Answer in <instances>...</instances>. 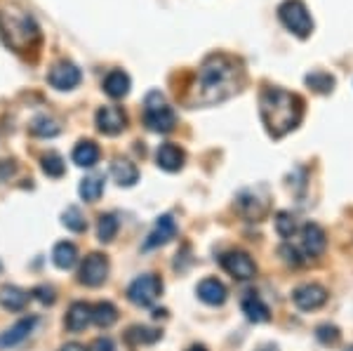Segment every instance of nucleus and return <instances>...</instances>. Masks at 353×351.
<instances>
[{"label": "nucleus", "mask_w": 353, "mask_h": 351, "mask_svg": "<svg viewBox=\"0 0 353 351\" xmlns=\"http://www.w3.org/2000/svg\"><path fill=\"white\" fill-rule=\"evenodd\" d=\"M245 83V73L243 66L236 57L231 54H210L208 59L201 64L198 69V76L193 85L189 88V94H186V104L191 109L196 106H212V104H221V101L236 97L243 90Z\"/></svg>", "instance_id": "1"}, {"label": "nucleus", "mask_w": 353, "mask_h": 351, "mask_svg": "<svg viewBox=\"0 0 353 351\" xmlns=\"http://www.w3.org/2000/svg\"><path fill=\"white\" fill-rule=\"evenodd\" d=\"M125 126H128V116L118 106H101L97 111V128L104 134H111V137L113 134H121Z\"/></svg>", "instance_id": "11"}, {"label": "nucleus", "mask_w": 353, "mask_h": 351, "mask_svg": "<svg viewBox=\"0 0 353 351\" xmlns=\"http://www.w3.org/2000/svg\"><path fill=\"white\" fill-rule=\"evenodd\" d=\"M259 351H278V349L276 347H261Z\"/></svg>", "instance_id": "39"}, {"label": "nucleus", "mask_w": 353, "mask_h": 351, "mask_svg": "<svg viewBox=\"0 0 353 351\" xmlns=\"http://www.w3.org/2000/svg\"><path fill=\"white\" fill-rule=\"evenodd\" d=\"M0 38L10 50L24 54L38 48L41 43V28L33 21V17H28L21 10L8 8L0 12Z\"/></svg>", "instance_id": "3"}, {"label": "nucleus", "mask_w": 353, "mask_h": 351, "mask_svg": "<svg viewBox=\"0 0 353 351\" xmlns=\"http://www.w3.org/2000/svg\"><path fill=\"white\" fill-rule=\"evenodd\" d=\"M221 267H224L226 274H231L233 279H238V281L254 279V274H257V264H254L252 257L243 250L226 252L224 257H221Z\"/></svg>", "instance_id": "7"}, {"label": "nucleus", "mask_w": 353, "mask_h": 351, "mask_svg": "<svg viewBox=\"0 0 353 351\" xmlns=\"http://www.w3.org/2000/svg\"><path fill=\"white\" fill-rule=\"evenodd\" d=\"M109 276V259L99 252H92L90 257H85L83 267H81V283L90 288H97L106 281Z\"/></svg>", "instance_id": "9"}, {"label": "nucleus", "mask_w": 353, "mask_h": 351, "mask_svg": "<svg viewBox=\"0 0 353 351\" xmlns=\"http://www.w3.org/2000/svg\"><path fill=\"white\" fill-rule=\"evenodd\" d=\"M92 351H113V342H111L109 337H99L92 344Z\"/></svg>", "instance_id": "37"}, {"label": "nucleus", "mask_w": 353, "mask_h": 351, "mask_svg": "<svg viewBox=\"0 0 353 351\" xmlns=\"http://www.w3.org/2000/svg\"><path fill=\"white\" fill-rule=\"evenodd\" d=\"M176 236V222L170 214H163V217H158L156 226H153V231L149 236H146L144 245H141V250H153V248H161L165 243H170Z\"/></svg>", "instance_id": "12"}, {"label": "nucleus", "mask_w": 353, "mask_h": 351, "mask_svg": "<svg viewBox=\"0 0 353 351\" xmlns=\"http://www.w3.org/2000/svg\"><path fill=\"white\" fill-rule=\"evenodd\" d=\"M64 158H61L59 154H48L43 156V172L48 174V177H61L64 174Z\"/></svg>", "instance_id": "31"}, {"label": "nucleus", "mask_w": 353, "mask_h": 351, "mask_svg": "<svg viewBox=\"0 0 353 351\" xmlns=\"http://www.w3.org/2000/svg\"><path fill=\"white\" fill-rule=\"evenodd\" d=\"M52 262L59 269H71L73 264L78 262V250L73 243H57L54 250H52Z\"/></svg>", "instance_id": "24"}, {"label": "nucleus", "mask_w": 353, "mask_h": 351, "mask_svg": "<svg viewBox=\"0 0 353 351\" xmlns=\"http://www.w3.org/2000/svg\"><path fill=\"white\" fill-rule=\"evenodd\" d=\"M276 231L283 236V239H290V236L297 231V222L290 212H278L276 214Z\"/></svg>", "instance_id": "33"}, {"label": "nucleus", "mask_w": 353, "mask_h": 351, "mask_svg": "<svg viewBox=\"0 0 353 351\" xmlns=\"http://www.w3.org/2000/svg\"><path fill=\"white\" fill-rule=\"evenodd\" d=\"M161 339V332L158 330H151V328H144V325H134L130 328L128 332V342L130 344H153Z\"/></svg>", "instance_id": "27"}, {"label": "nucleus", "mask_w": 353, "mask_h": 351, "mask_svg": "<svg viewBox=\"0 0 353 351\" xmlns=\"http://www.w3.org/2000/svg\"><path fill=\"white\" fill-rule=\"evenodd\" d=\"M278 17H281L283 26H285L288 31H292L294 36H299V38L311 36L313 19L301 0H285V3L278 8Z\"/></svg>", "instance_id": "5"}, {"label": "nucleus", "mask_w": 353, "mask_h": 351, "mask_svg": "<svg viewBox=\"0 0 353 351\" xmlns=\"http://www.w3.org/2000/svg\"><path fill=\"white\" fill-rule=\"evenodd\" d=\"M306 85L316 90V92H321V94H330L334 90V78L330 76V73H325V71H313V73L306 76Z\"/></svg>", "instance_id": "26"}, {"label": "nucleus", "mask_w": 353, "mask_h": 351, "mask_svg": "<svg viewBox=\"0 0 353 351\" xmlns=\"http://www.w3.org/2000/svg\"><path fill=\"white\" fill-rule=\"evenodd\" d=\"M97 234H99L101 243H109L116 239L118 234V219L113 214H101L99 217V226H97Z\"/></svg>", "instance_id": "29"}, {"label": "nucleus", "mask_w": 353, "mask_h": 351, "mask_svg": "<svg viewBox=\"0 0 353 351\" xmlns=\"http://www.w3.org/2000/svg\"><path fill=\"white\" fill-rule=\"evenodd\" d=\"M301 245H304V250L309 257H318V254H323V250H325V245H327L325 231L313 222L304 224L301 226Z\"/></svg>", "instance_id": "13"}, {"label": "nucleus", "mask_w": 353, "mask_h": 351, "mask_svg": "<svg viewBox=\"0 0 353 351\" xmlns=\"http://www.w3.org/2000/svg\"><path fill=\"white\" fill-rule=\"evenodd\" d=\"M101 191H104V184H101V179H99V177H85L83 182H81V196H83L88 203L99 201Z\"/></svg>", "instance_id": "30"}, {"label": "nucleus", "mask_w": 353, "mask_h": 351, "mask_svg": "<svg viewBox=\"0 0 353 351\" xmlns=\"http://www.w3.org/2000/svg\"><path fill=\"white\" fill-rule=\"evenodd\" d=\"M283 254V259H285L288 264H292V267H299L301 264V257H299V252L294 250V248H290V245H283L281 250H278Z\"/></svg>", "instance_id": "35"}, {"label": "nucleus", "mask_w": 353, "mask_h": 351, "mask_svg": "<svg viewBox=\"0 0 353 351\" xmlns=\"http://www.w3.org/2000/svg\"><path fill=\"white\" fill-rule=\"evenodd\" d=\"M111 174L121 186H132L137 179H139V170H137L134 163H130L128 158H116L111 166Z\"/></svg>", "instance_id": "18"}, {"label": "nucleus", "mask_w": 353, "mask_h": 351, "mask_svg": "<svg viewBox=\"0 0 353 351\" xmlns=\"http://www.w3.org/2000/svg\"><path fill=\"white\" fill-rule=\"evenodd\" d=\"M90 321H92V307H90V304H85V302L71 304V309H68V314H66L68 330H73V332L85 330Z\"/></svg>", "instance_id": "16"}, {"label": "nucleus", "mask_w": 353, "mask_h": 351, "mask_svg": "<svg viewBox=\"0 0 353 351\" xmlns=\"http://www.w3.org/2000/svg\"><path fill=\"white\" fill-rule=\"evenodd\" d=\"M28 302V292L21 290V288L17 285H5L3 290H0V304H3L5 309L10 311H21L26 307Z\"/></svg>", "instance_id": "21"}, {"label": "nucleus", "mask_w": 353, "mask_h": 351, "mask_svg": "<svg viewBox=\"0 0 353 351\" xmlns=\"http://www.w3.org/2000/svg\"><path fill=\"white\" fill-rule=\"evenodd\" d=\"M163 292V281L153 274H144L139 279H134L128 288V297L130 302L137 307H149L158 299V295Z\"/></svg>", "instance_id": "6"}, {"label": "nucleus", "mask_w": 353, "mask_h": 351, "mask_svg": "<svg viewBox=\"0 0 353 351\" xmlns=\"http://www.w3.org/2000/svg\"><path fill=\"white\" fill-rule=\"evenodd\" d=\"M33 292H36V297L41 299L43 304H52V302H54V290H52V288L41 285V288H36Z\"/></svg>", "instance_id": "36"}, {"label": "nucleus", "mask_w": 353, "mask_h": 351, "mask_svg": "<svg viewBox=\"0 0 353 351\" xmlns=\"http://www.w3.org/2000/svg\"><path fill=\"white\" fill-rule=\"evenodd\" d=\"M346 351H353V347H349V349H346Z\"/></svg>", "instance_id": "41"}, {"label": "nucleus", "mask_w": 353, "mask_h": 351, "mask_svg": "<svg viewBox=\"0 0 353 351\" xmlns=\"http://www.w3.org/2000/svg\"><path fill=\"white\" fill-rule=\"evenodd\" d=\"M31 132L38 134V137H54L59 132V126H57L54 118L50 116H38L36 121L31 123Z\"/></svg>", "instance_id": "28"}, {"label": "nucleus", "mask_w": 353, "mask_h": 351, "mask_svg": "<svg viewBox=\"0 0 353 351\" xmlns=\"http://www.w3.org/2000/svg\"><path fill=\"white\" fill-rule=\"evenodd\" d=\"M226 285L217 279H203L198 283V297L203 299L205 304H210V307H219V304L226 302Z\"/></svg>", "instance_id": "14"}, {"label": "nucleus", "mask_w": 353, "mask_h": 351, "mask_svg": "<svg viewBox=\"0 0 353 351\" xmlns=\"http://www.w3.org/2000/svg\"><path fill=\"white\" fill-rule=\"evenodd\" d=\"M33 325H36V319H21V321H17V323L10 328L8 332H3L0 335V347H14V344H19L21 339H26L28 337V332L33 330Z\"/></svg>", "instance_id": "17"}, {"label": "nucleus", "mask_w": 353, "mask_h": 351, "mask_svg": "<svg viewBox=\"0 0 353 351\" xmlns=\"http://www.w3.org/2000/svg\"><path fill=\"white\" fill-rule=\"evenodd\" d=\"M104 92L113 99H123L130 92V76L125 71H111L104 78Z\"/></svg>", "instance_id": "19"}, {"label": "nucleus", "mask_w": 353, "mask_h": 351, "mask_svg": "<svg viewBox=\"0 0 353 351\" xmlns=\"http://www.w3.org/2000/svg\"><path fill=\"white\" fill-rule=\"evenodd\" d=\"M64 226L66 229H71V231H85V226H88V222H85V217H83V212L78 210L76 205H71V208H66V212H64Z\"/></svg>", "instance_id": "32"}, {"label": "nucleus", "mask_w": 353, "mask_h": 351, "mask_svg": "<svg viewBox=\"0 0 353 351\" xmlns=\"http://www.w3.org/2000/svg\"><path fill=\"white\" fill-rule=\"evenodd\" d=\"M61 351H88V349H85L83 344H78V342H71V344H64Z\"/></svg>", "instance_id": "38"}, {"label": "nucleus", "mask_w": 353, "mask_h": 351, "mask_svg": "<svg viewBox=\"0 0 353 351\" xmlns=\"http://www.w3.org/2000/svg\"><path fill=\"white\" fill-rule=\"evenodd\" d=\"M238 210L248 219H259L261 214H264V203H261L252 191H243V194L238 196Z\"/></svg>", "instance_id": "23"}, {"label": "nucleus", "mask_w": 353, "mask_h": 351, "mask_svg": "<svg viewBox=\"0 0 353 351\" xmlns=\"http://www.w3.org/2000/svg\"><path fill=\"white\" fill-rule=\"evenodd\" d=\"M292 302L297 304V309L301 311H313L321 309L327 302V290L318 283H304L297 290L292 292Z\"/></svg>", "instance_id": "8"}, {"label": "nucleus", "mask_w": 353, "mask_h": 351, "mask_svg": "<svg viewBox=\"0 0 353 351\" xmlns=\"http://www.w3.org/2000/svg\"><path fill=\"white\" fill-rule=\"evenodd\" d=\"M156 163L158 168L168 170V172H176L184 166V151L174 144H161L156 151Z\"/></svg>", "instance_id": "15"}, {"label": "nucleus", "mask_w": 353, "mask_h": 351, "mask_svg": "<svg viewBox=\"0 0 353 351\" xmlns=\"http://www.w3.org/2000/svg\"><path fill=\"white\" fill-rule=\"evenodd\" d=\"M189 351H205V347H191Z\"/></svg>", "instance_id": "40"}, {"label": "nucleus", "mask_w": 353, "mask_h": 351, "mask_svg": "<svg viewBox=\"0 0 353 351\" xmlns=\"http://www.w3.org/2000/svg\"><path fill=\"white\" fill-rule=\"evenodd\" d=\"M144 123L153 132H170L176 126V113L172 106L168 104L163 92L151 90L144 99Z\"/></svg>", "instance_id": "4"}, {"label": "nucleus", "mask_w": 353, "mask_h": 351, "mask_svg": "<svg viewBox=\"0 0 353 351\" xmlns=\"http://www.w3.org/2000/svg\"><path fill=\"white\" fill-rule=\"evenodd\" d=\"M259 116L273 139L285 137L304 118V99L283 88H264L259 94Z\"/></svg>", "instance_id": "2"}, {"label": "nucleus", "mask_w": 353, "mask_h": 351, "mask_svg": "<svg viewBox=\"0 0 353 351\" xmlns=\"http://www.w3.org/2000/svg\"><path fill=\"white\" fill-rule=\"evenodd\" d=\"M99 161V146L94 141H81V144L73 149V163L81 168H92Z\"/></svg>", "instance_id": "22"}, {"label": "nucleus", "mask_w": 353, "mask_h": 351, "mask_svg": "<svg viewBox=\"0 0 353 351\" xmlns=\"http://www.w3.org/2000/svg\"><path fill=\"white\" fill-rule=\"evenodd\" d=\"M92 321L99 328H109L118 321V311L111 302H99L92 307Z\"/></svg>", "instance_id": "25"}, {"label": "nucleus", "mask_w": 353, "mask_h": 351, "mask_svg": "<svg viewBox=\"0 0 353 351\" xmlns=\"http://www.w3.org/2000/svg\"><path fill=\"white\" fill-rule=\"evenodd\" d=\"M316 337H318V342H323V344H337L339 342V328L323 323V325L316 328Z\"/></svg>", "instance_id": "34"}, {"label": "nucleus", "mask_w": 353, "mask_h": 351, "mask_svg": "<svg viewBox=\"0 0 353 351\" xmlns=\"http://www.w3.org/2000/svg\"><path fill=\"white\" fill-rule=\"evenodd\" d=\"M241 307H243V314L248 316V321H252V323H266V321L271 319L269 307H266L257 295H248L243 299Z\"/></svg>", "instance_id": "20"}, {"label": "nucleus", "mask_w": 353, "mask_h": 351, "mask_svg": "<svg viewBox=\"0 0 353 351\" xmlns=\"http://www.w3.org/2000/svg\"><path fill=\"white\" fill-rule=\"evenodd\" d=\"M48 83L54 90H73L81 83V69L71 61H57L48 76Z\"/></svg>", "instance_id": "10"}]
</instances>
